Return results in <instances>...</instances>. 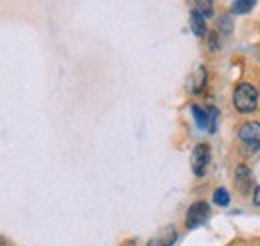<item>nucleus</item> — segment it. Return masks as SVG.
I'll return each instance as SVG.
<instances>
[{"label":"nucleus","mask_w":260,"mask_h":246,"mask_svg":"<svg viewBox=\"0 0 260 246\" xmlns=\"http://www.w3.org/2000/svg\"><path fill=\"white\" fill-rule=\"evenodd\" d=\"M210 160V146L208 144H196L194 150H192V170H194L196 176H202L204 170H206V164Z\"/></svg>","instance_id":"obj_4"},{"label":"nucleus","mask_w":260,"mask_h":246,"mask_svg":"<svg viewBox=\"0 0 260 246\" xmlns=\"http://www.w3.org/2000/svg\"><path fill=\"white\" fill-rule=\"evenodd\" d=\"M256 104H258V93L252 84H238L236 90H234V106L238 108V112L246 114V112H252L256 110Z\"/></svg>","instance_id":"obj_1"},{"label":"nucleus","mask_w":260,"mask_h":246,"mask_svg":"<svg viewBox=\"0 0 260 246\" xmlns=\"http://www.w3.org/2000/svg\"><path fill=\"white\" fill-rule=\"evenodd\" d=\"M250 182H252V178H250V172H248V168L244 166V164H240L238 168H236V186L240 188V192H248V188H250Z\"/></svg>","instance_id":"obj_7"},{"label":"nucleus","mask_w":260,"mask_h":246,"mask_svg":"<svg viewBox=\"0 0 260 246\" xmlns=\"http://www.w3.org/2000/svg\"><path fill=\"white\" fill-rule=\"evenodd\" d=\"M214 202H216V204H220V206H228L230 196H228L226 188H218V190L214 192Z\"/></svg>","instance_id":"obj_10"},{"label":"nucleus","mask_w":260,"mask_h":246,"mask_svg":"<svg viewBox=\"0 0 260 246\" xmlns=\"http://www.w3.org/2000/svg\"><path fill=\"white\" fill-rule=\"evenodd\" d=\"M192 114H194L196 122L200 128L208 130V132H214L216 130V118H218V112L216 108H200V106H192Z\"/></svg>","instance_id":"obj_2"},{"label":"nucleus","mask_w":260,"mask_h":246,"mask_svg":"<svg viewBox=\"0 0 260 246\" xmlns=\"http://www.w3.org/2000/svg\"><path fill=\"white\" fill-rule=\"evenodd\" d=\"M190 26H192V30H194L196 36H204V34H206V24H204V18H202V14H200L198 10H194V12H192Z\"/></svg>","instance_id":"obj_8"},{"label":"nucleus","mask_w":260,"mask_h":246,"mask_svg":"<svg viewBox=\"0 0 260 246\" xmlns=\"http://www.w3.org/2000/svg\"><path fill=\"white\" fill-rule=\"evenodd\" d=\"M238 136L246 146L260 148V122H244L240 126Z\"/></svg>","instance_id":"obj_5"},{"label":"nucleus","mask_w":260,"mask_h":246,"mask_svg":"<svg viewBox=\"0 0 260 246\" xmlns=\"http://www.w3.org/2000/svg\"><path fill=\"white\" fill-rule=\"evenodd\" d=\"M252 6H254V0H238L232 4V12L234 14H246L252 10Z\"/></svg>","instance_id":"obj_9"},{"label":"nucleus","mask_w":260,"mask_h":246,"mask_svg":"<svg viewBox=\"0 0 260 246\" xmlns=\"http://www.w3.org/2000/svg\"><path fill=\"white\" fill-rule=\"evenodd\" d=\"M198 10H204V16H212V4L210 2H196Z\"/></svg>","instance_id":"obj_11"},{"label":"nucleus","mask_w":260,"mask_h":246,"mask_svg":"<svg viewBox=\"0 0 260 246\" xmlns=\"http://www.w3.org/2000/svg\"><path fill=\"white\" fill-rule=\"evenodd\" d=\"M208 216H210L208 204H206V202H194V204L188 208V212H186V226H188V228H196V226L204 224Z\"/></svg>","instance_id":"obj_3"},{"label":"nucleus","mask_w":260,"mask_h":246,"mask_svg":"<svg viewBox=\"0 0 260 246\" xmlns=\"http://www.w3.org/2000/svg\"><path fill=\"white\" fill-rule=\"evenodd\" d=\"M122 246H136L134 240H126V242H122Z\"/></svg>","instance_id":"obj_13"},{"label":"nucleus","mask_w":260,"mask_h":246,"mask_svg":"<svg viewBox=\"0 0 260 246\" xmlns=\"http://www.w3.org/2000/svg\"><path fill=\"white\" fill-rule=\"evenodd\" d=\"M176 238H178L176 228H174V226H164V228L158 230V234H156L154 238L148 240L146 246H172L176 242Z\"/></svg>","instance_id":"obj_6"},{"label":"nucleus","mask_w":260,"mask_h":246,"mask_svg":"<svg viewBox=\"0 0 260 246\" xmlns=\"http://www.w3.org/2000/svg\"><path fill=\"white\" fill-rule=\"evenodd\" d=\"M252 200H254V204L260 206V186H256V190H254V196H252Z\"/></svg>","instance_id":"obj_12"}]
</instances>
